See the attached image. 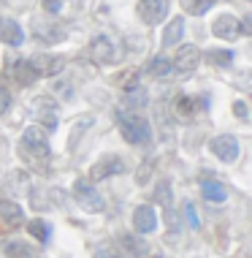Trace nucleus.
<instances>
[{
  "mask_svg": "<svg viewBox=\"0 0 252 258\" xmlns=\"http://www.w3.org/2000/svg\"><path fill=\"white\" fill-rule=\"evenodd\" d=\"M19 152H22L25 163H30L36 171H49V160H52V150H49L46 134L38 128H27L19 142Z\"/></svg>",
  "mask_w": 252,
  "mask_h": 258,
  "instance_id": "obj_1",
  "label": "nucleus"
},
{
  "mask_svg": "<svg viewBox=\"0 0 252 258\" xmlns=\"http://www.w3.org/2000/svg\"><path fill=\"white\" fill-rule=\"evenodd\" d=\"M117 125H120L125 142L130 144H146L149 142V122L141 114H133V111H117Z\"/></svg>",
  "mask_w": 252,
  "mask_h": 258,
  "instance_id": "obj_2",
  "label": "nucleus"
},
{
  "mask_svg": "<svg viewBox=\"0 0 252 258\" xmlns=\"http://www.w3.org/2000/svg\"><path fill=\"white\" fill-rule=\"evenodd\" d=\"M73 196H76V201H79V207L81 209H87V212H101L103 207V196L95 190V185L90 182V179H84V177H79L73 182Z\"/></svg>",
  "mask_w": 252,
  "mask_h": 258,
  "instance_id": "obj_3",
  "label": "nucleus"
},
{
  "mask_svg": "<svg viewBox=\"0 0 252 258\" xmlns=\"http://www.w3.org/2000/svg\"><path fill=\"white\" fill-rule=\"evenodd\" d=\"M171 0H138V17L144 19V25H157L165 19Z\"/></svg>",
  "mask_w": 252,
  "mask_h": 258,
  "instance_id": "obj_4",
  "label": "nucleus"
},
{
  "mask_svg": "<svg viewBox=\"0 0 252 258\" xmlns=\"http://www.w3.org/2000/svg\"><path fill=\"white\" fill-rule=\"evenodd\" d=\"M209 147H212V152H214V155L220 158V160H225V163H233V160L239 158V142H236V139L230 136V134H225V136H214Z\"/></svg>",
  "mask_w": 252,
  "mask_h": 258,
  "instance_id": "obj_5",
  "label": "nucleus"
},
{
  "mask_svg": "<svg viewBox=\"0 0 252 258\" xmlns=\"http://www.w3.org/2000/svg\"><path fill=\"white\" fill-rule=\"evenodd\" d=\"M122 101H125V106H130V109H144L146 106V90H144V85L136 79V76H130V79L125 82Z\"/></svg>",
  "mask_w": 252,
  "mask_h": 258,
  "instance_id": "obj_6",
  "label": "nucleus"
},
{
  "mask_svg": "<svg viewBox=\"0 0 252 258\" xmlns=\"http://www.w3.org/2000/svg\"><path fill=\"white\" fill-rule=\"evenodd\" d=\"M125 171V163H122V158H117V155H103L98 163L90 169V177L93 179H106L111 177V174H120Z\"/></svg>",
  "mask_w": 252,
  "mask_h": 258,
  "instance_id": "obj_7",
  "label": "nucleus"
},
{
  "mask_svg": "<svg viewBox=\"0 0 252 258\" xmlns=\"http://www.w3.org/2000/svg\"><path fill=\"white\" fill-rule=\"evenodd\" d=\"M33 109H36L38 122L44 125L46 131H54V128H57V106H54V101L38 98L36 103H33Z\"/></svg>",
  "mask_w": 252,
  "mask_h": 258,
  "instance_id": "obj_8",
  "label": "nucleus"
},
{
  "mask_svg": "<svg viewBox=\"0 0 252 258\" xmlns=\"http://www.w3.org/2000/svg\"><path fill=\"white\" fill-rule=\"evenodd\" d=\"M133 226H136V231H141V234L155 231V228H157V215H155V209H152L149 204L136 207V212H133Z\"/></svg>",
  "mask_w": 252,
  "mask_h": 258,
  "instance_id": "obj_9",
  "label": "nucleus"
},
{
  "mask_svg": "<svg viewBox=\"0 0 252 258\" xmlns=\"http://www.w3.org/2000/svg\"><path fill=\"white\" fill-rule=\"evenodd\" d=\"M214 36L217 38H225V41H230V38H236L241 33V22L236 17H230V14H222V17H217L214 19Z\"/></svg>",
  "mask_w": 252,
  "mask_h": 258,
  "instance_id": "obj_10",
  "label": "nucleus"
},
{
  "mask_svg": "<svg viewBox=\"0 0 252 258\" xmlns=\"http://www.w3.org/2000/svg\"><path fill=\"white\" fill-rule=\"evenodd\" d=\"M30 62H33V68H36L38 76H52V74H57L60 68L65 66V57H54V54H36Z\"/></svg>",
  "mask_w": 252,
  "mask_h": 258,
  "instance_id": "obj_11",
  "label": "nucleus"
},
{
  "mask_svg": "<svg viewBox=\"0 0 252 258\" xmlns=\"http://www.w3.org/2000/svg\"><path fill=\"white\" fill-rule=\"evenodd\" d=\"M198 60H201V52L195 49V46H185V49L177 54V60L171 62V68H177L179 74H190L198 68Z\"/></svg>",
  "mask_w": 252,
  "mask_h": 258,
  "instance_id": "obj_12",
  "label": "nucleus"
},
{
  "mask_svg": "<svg viewBox=\"0 0 252 258\" xmlns=\"http://www.w3.org/2000/svg\"><path fill=\"white\" fill-rule=\"evenodd\" d=\"M0 38H3V44H9V46H22L25 33H22V27L14 22V19L0 17Z\"/></svg>",
  "mask_w": 252,
  "mask_h": 258,
  "instance_id": "obj_13",
  "label": "nucleus"
},
{
  "mask_svg": "<svg viewBox=\"0 0 252 258\" xmlns=\"http://www.w3.org/2000/svg\"><path fill=\"white\" fill-rule=\"evenodd\" d=\"M122 247L128 250V253H133L136 258H160V253H155V250L146 245L144 239H138V236H133V234L122 236Z\"/></svg>",
  "mask_w": 252,
  "mask_h": 258,
  "instance_id": "obj_14",
  "label": "nucleus"
},
{
  "mask_svg": "<svg viewBox=\"0 0 252 258\" xmlns=\"http://www.w3.org/2000/svg\"><path fill=\"white\" fill-rule=\"evenodd\" d=\"M201 193H204V199L206 201H214V204H222V201L228 199V190H225V185L220 182V179H214L212 174L201 182Z\"/></svg>",
  "mask_w": 252,
  "mask_h": 258,
  "instance_id": "obj_15",
  "label": "nucleus"
},
{
  "mask_svg": "<svg viewBox=\"0 0 252 258\" xmlns=\"http://www.w3.org/2000/svg\"><path fill=\"white\" fill-rule=\"evenodd\" d=\"M90 57L95 62H111L114 60V46H111V41L106 36L93 38V44H90Z\"/></svg>",
  "mask_w": 252,
  "mask_h": 258,
  "instance_id": "obj_16",
  "label": "nucleus"
},
{
  "mask_svg": "<svg viewBox=\"0 0 252 258\" xmlns=\"http://www.w3.org/2000/svg\"><path fill=\"white\" fill-rule=\"evenodd\" d=\"M0 218H3L9 226L14 228H19L25 223V212H22V207L17 204V201H9V199H3L0 201Z\"/></svg>",
  "mask_w": 252,
  "mask_h": 258,
  "instance_id": "obj_17",
  "label": "nucleus"
},
{
  "mask_svg": "<svg viewBox=\"0 0 252 258\" xmlns=\"http://www.w3.org/2000/svg\"><path fill=\"white\" fill-rule=\"evenodd\" d=\"M11 74H14V79H17L19 85H33V82L38 79V74H36V68H33L30 60H17L14 68H11Z\"/></svg>",
  "mask_w": 252,
  "mask_h": 258,
  "instance_id": "obj_18",
  "label": "nucleus"
},
{
  "mask_svg": "<svg viewBox=\"0 0 252 258\" xmlns=\"http://www.w3.org/2000/svg\"><path fill=\"white\" fill-rule=\"evenodd\" d=\"M3 253L9 258H36V250L22 239H6L3 242Z\"/></svg>",
  "mask_w": 252,
  "mask_h": 258,
  "instance_id": "obj_19",
  "label": "nucleus"
},
{
  "mask_svg": "<svg viewBox=\"0 0 252 258\" xmlns=\"http://www.w3.org/2000/svg\"><path fill=\"white\" fill-rule=\"evenodd\" d=\"M182 33H185V19L182 17H174L171 22H168L165 33H163V46H174L182 41Z\"/></svg>",
  "mask_w": 252,
  "mask_h": 258,
  "instance_id": "obj_20",
  "label": "nucleus"
},
{
  "mask_svg": "<svg viewBox=\"0 0 252 258\" xmlns=\"http://www.w3.org/2000/svg\"><path fill=\"white\" fill-rule=\"evenodd\" d=\"M27 231H30L33 236H36L38 242H49V239H52V226H49L46 220H30Z\"/></svg>",
  "mask_w": 252,
  "mask_h": 258,
  "instance_id": "obj_21",
  "label": "nucleus"
},
{
  "mask_svg": "<svg viewBox=\"0 0 252 258\" xmlns=\"http://www.w3.org/2000/svg\"><path fill=\"white\" fill-rule=\"evenodd\" d=\"M217 0H182V6H185L187 14H193V17H201V14H206Z\"/></svg>",
  "mask_w": 252,
  "mask_h": 258,
  "instance_id": "obj_22",
  "label": "nucleus"
},
{
  "mask_svg": "<svg viewBox=\"0 0 252 258\" xmlns=\"http://www.w3.org/2000/svg\"><path fill=\"white\" fill-rule=\"evenodd\" d=\"M206 60L217 68H228L230 62H233V54H230L228 49H212V52H206Z\"/></svg>",
  "mask_w": 252,
  "mask_h": 258,
  "instance_id": "obj_23",
  "label": "nucleus"
},
{
  "mask_svg": "<svg viewBox=\"0 0 252 258\" xmlns=\"http://www.w3.org/2000/svg\"><path fill=\"white\" fill-rule=\"evenodd\" d=\"M171 74V60L168 57H155L149 62V76H155V79H163V76Z\"/></svg>",
  "mask_w": 252,
  "mask_h": 258,
  "instance_id": "obj_24",
  "label": "nucleus"
},
{
  "mask_svg": "<svg viewBox=\"0 0 252 258\" xmlns=\"http://www.w3.org/2000/svg\"><path fill=\"white\" fill-rule=\"evenodd\" d=\"M174 109H177L179 120H190V117H193V101L187 98V95H179V98L174 101Z\"/></svg>",
  "mask_w": 252,
  "mask_h": 258,
  "instance_id": "obj_25",
  "label": "nucleus"
},
{
  "mask_svg": "<svg viewBox=\"0 0 252 258\" xmlns=\"http://www.w3.org/2000/svg\"><path fill=\"white\" fill-rule=\"evenodd\" d=\"M9 109H11V90L0 82V114H6Z\"/></svg>",
  "mask_w": 252,
  "mask_h": 258,
  "instance_id": "obj_26",
  "label": "nucleus"
},
{
  "mask_svg": "<svg viewBox=\"0 0 252 258\" xmlns=\"http://www.w3.org/2000/svg\"><path fill=\"white\" fill-rule=\"evenodd\" d=\"M95 258H122V253L117 247H111V245H103V247H98Z\"/></svg>",
  "mask_w": 252,
  "mask_h": 258,
  "instance_id": "obj_27",
  "label": "nucleus"
},
{
  "mask_svg": "<svg viewBox=\"0 0 252 258\" xmlns=\"http://www.w3.org/2000/svg\"><path fill=\"white\" fill-rule=\"evenodd\" d=\"M157 201H160V204H171V187H168V182H163V185H160L157 187V196H155Z\"/></svg>",
  "mask_w": 252,
  "mask_h": 258,
  "instance_id": "obj_28",
  "label": "nucleus"
},
{
  "mask_svg": "<svg viewBox=\"0 0 252 258\" xmlns=\"http://www.w3.org/2000/svg\"><path fill=\"white\" fill-rule=\"evenodd\" d=\"M185 218L190 220L193 228H201V220H198V215H195V207L193 204H185Z\"/></svg>",
  "mask_w": 252,
  "mask_h": 258,
  "instance_id": "obj_29",
  "label": "nucleus"
},
{
  "mask_svg": "<svg viewBox=\"0 0 252 258\" xmlns=\"http://www.w3.org/2000/svg\"><path fill=\"white\" fill-rule=\"evenodd\" d=\"M44 9H46L49 14H57V11L62 9V0H44Z\"/></svg>",
  "mask_w": 252,
  "mask_h": 258,
  "instance_id": "obj_30",
  "label": "nucleus"
},
{
  "mask_svg": "<svg viewBox=\"0 0 252 258\" xmlns=\"http://www.w3.org/2000/svg\"><path fill=\"white\" fill-rule=\"evenodd\" d=\"M236 117H239V120H247V106H244V101H236Z\"/></svg>",
  "mask_w": 252,
  "mask_h": 258,
  "instance_id": "obj_31",
  "label": "nucleus"
}]
</instances>
